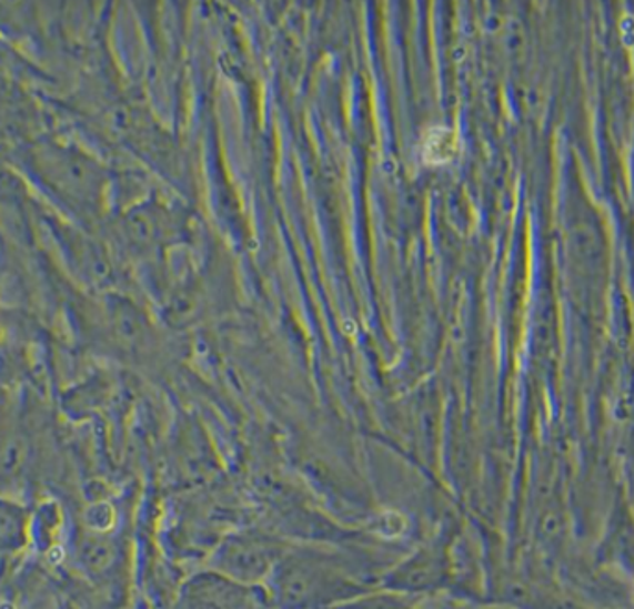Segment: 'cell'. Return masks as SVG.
Instances as JSON below:
<instances>
[{
    "label": "cell",
    "instance_id": "cell-1",
    "mask_svg": "<svg viewBox=\"0 0 634 609\" xmlns=\"http://www.w3.org/2000/svg\"><path fill=\"white\" fill-rule=\"evenodd\" d=\"M273 554L262 542L243 541L231 545L223 556L227 572L238 580H256L270 570Z\"/></svg>",
    "mask_w": 634,
    "mask_h": 609
}]
</instances>
